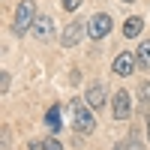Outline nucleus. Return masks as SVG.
I'll return each mask as SVG.
<instances>
[{
  "label": "nucleus",
  "instance_id": "obj_5",
  "mask_svg": "<svg viewBox=\"0 0 150 150\" xmlns=\"http://www.w3.org/2000/svg\"><path fill=\"white\" fill-rule=\"evenodd\" d=\"M87 33V24L84 21H69V27L63 30V36H60V42H63L66 48H72V45H78L81 42V36Z\"/></svg>",
  "mask_w": 150,
  "mask_h": 150
},
{
  "label": "nucleus",
  "instance_id": "obj_17",
  "mask_svg": "<svg viewBox=\"0 0 150 150\" xmlns=\"http://www.w3.org/2000/svg\"><path fill=\"white\" fill-rule=\"evenodd\" d=\"M30 150H42V144H39V141H36V144H30Z\"/></svg>",
  "mask_w": 150,
  "mask_h": 150
},
{
  "label": "nucleus",
  "instance_id": "obj_13",
  "mask_svg": "<svg viewBox=\"0 0 150 150\" xmlns=\"http://www.w3.org/2000/svg\"><path fill=\"white\" fill-rule=\"evenodd\" d=\"M42 150H63V144H60L54 135H51V138H45V141H42Z\"/></svg>",
  "mask_w": 150,
  "mask_h": 150
},
{
  "label": "nucleus",
  "instance_id": "obj_18",
  "mask_svg": "<svg viewBox=\"0 0 150 150\" xmlns=\"http://www.w3.org/2000/svg\"><path fill=\"white\" fill-rule=\"evenodd\" d=\"M147 135H150V117H147Z\"/></svg>",
  "mask_w": 150,
  "mask_h": 150
},
{
  "label": "nucleus",
  "instance_id": "obj_1",
  "mask_svg": "<svg viewBox=\"0 0 150 150\" xmlns=\"http://www.w3.org/2000/svg\"><path fill=\"white\" fill-rule=\"evenodd\" d=\"M69 120H72V126L78 129L81 135H87V132H93V126H96V117H93V111L87 108L81 99H72L69 102Z\"/></svg>",
  "mask_w": 150,
  "mask_h": 150
},
{
  "label": "nucleus",
  "instance_id": "obj_19",
  "mask_svg": "<svg viewBox=\"0 0 150 150\" xmlns=\"http://www.w3.org/2000/svg\"><path fill=\"white\" fill-rule=\"evenodd\" d=\"M126 3H132V0H126Z\"/></svg>",
  "mask_w": 150,
  "mask_h": 150
},
{
  "label": "nucleus",
  "instance_id": "obj_6",
  "mask_svg": "<svg viewBox=\"0 0 150 150\" xmlns=\"http://www.w3.org/2000/svg\"><path fill=\"white\" fill-rule=\"evenodd\" d=\"M135 66H138V57L123 51V54H117V57H114V66H111V69H114L117 75H132V72H135Z\"/></svg>",
  "mask_w": 150,
  "mask_h": 150
},
{
  "label": "nucleus",
  "instance_id": "obj_7",
  "mask_svg": "<svg viewBox=\"0 0 150 150\" xmlns=\"http://www.w3.org/2000/svg\"><path fill=\"white\" fill-rule=\"evenodd\" d=\"M84 102L90 105L93 111L102 108V102H105V87H102V84H90V87H87V93H84Z\"/></svg>",
  "mask_w": 150,
  "mask_h": 150
},
{
  "label": "nucleus",
  "instance_id": "obj_12",
  "mask_svg": "<svg viewBox=\"0 0 150 150\" xmlns=\"http://www.w3.org/2000/svg\"><path fill=\"white\" fill-rule=\"evenodd\" d=\"M114 150H141V144H138V132L132 129V132H129V138H126V141H120Z\"/></svg>",
  "mask_w": 150,
  "mask_h": 150
},
{
  "label": "nucleus",
  "instance_id": "obj_15",
  "mask_svg": "<svg viewBox=\"0 0 150 150\" xmlns=\"http://www.w3.org/2000/svg\"><path fill=\"white\" fill-rule=\"evenodd\" d=\"M141 105H144V108L150 105V84H144V87H141Z\"/></svg>",
  "mask_w": 150,
  "mask_h": 150
},
{
  "label": "nucleus",
  "instance_id": "obj_16",
  "mask_svg": "<svg viewBox=\"0 0 150 150\" xmlns=\"http://www.w3.org/2000/svg\"><path fill=\"white\" fill-rule=\"evenodd\" d=\"M0 87H3V93L9 90V75H6V72H3V78H0Z\"/></svg>",
  "mask_w": 150,
  "mask_h": 150
},
{
  "label": "nucleus",
  "instance_id": "obj_9",
  "mask_svg": "<svg viewBox=\"0 0 150 150\" xmlns=\"http://www.w3.org/2000/svg\"><path fill=\"white\" fill-rule=\"evenodd\" d=\"M141 27H144V21H141L138 15H132V18H126V24H123V36H129V39H135V36L141 33Z\"/></svg>",
  "mask_w": 150,
  "mask_h": 150
},
{
  "label": "nucleus",
  "instance_id": "obj_2",
  "mask_svg": "<svg viewBox=\"0 0 150 150\" xmlns=\"http://www.w3.org/2000/svg\"><path fill=\"white\" fill-rule=\"evenodd\" d=\"M33 21H36V6H33V0H21L18 9H15V24H12V30L21 36V33L33 30Z\"/></svg>",
  "mask_w": 150,
  "mask_h": 150
},
{
  "label": "nucleus",
  "instance_id": "obj_8",
  "mask_svg": "<svg viewBox=\"0 0 150 150\" xmlns=\"http://www.w3.org/2000/svg\"><path fill=\"white\" fill-rule=\"evenodd\" d=\"M33 33H36V39H48V36L54 33V21L48 18V15H36V21H33Z\"/></svg>",
  "mask_w": 150,
  "mask_h": 150
},
{
  "label": "nucleus",
  "instance_id": "obj_10",
  "mask_svg": "<svg viewBox=\"0 0 150 150\" xmlns=\"http://www.w3.org/2000/svg\"><path fill=\"white\" fill-rule=\"evenodd\" d=\"M135 57H138V66H141V69H150V39H144V42L138 45Z\"/></svg>",
  "mask_w": 150,
  "mask_h": 150
},
{
  "label": "nucleus",
  "instance_id": "obj_4",
  "mask_svg": "<svg viewBox=\"0 0 150 150\" xmlns=\"http://www.w3.org/2000/svg\"><path fill=\"white\" fill-rule=\"evenodd\" d=\"M129 108H132V102H129V90H117L114 99H111L114 120H126V117H129Z\"/></svg>",
  "mask_w": 150,
  "mask_h": 150
},
{
  "label": "nucleus",
  "instance_id": "obj_3",
  "mask_svg": "<svg viewBox=\"0 0 150 150\" xmlns=\"http://www.w3.org/2000/svg\"><path fill=\"white\" fill-rule=\"evenodd\" d=\"M111 27H114V21H111V15H105V12L87 18V36H90V39H102V36H108Z\"/></svg>",
  "mask_w": 150,
  "mask_h": 150
},
{
  "label": "nucleus",
  "instance_id": "obj_11",
  "mask_svg": "<svg viewBox=\"0 0 150 150\" xmlns=\"http://www.w3.org/2000/svg\"><path fill=\"white\" fill-rule=\"evenodd\" d=\"M45 123H48V129H51V132H57L60 126H63V120H60V105H51V108H48Z\"/></svg>",
  "mask_w": 150,
  "mask_h": 150
},
{
  "label": "nucleus",
  "instance_id": "obj_14",
  "mask_svg": "<svg viewBox=\"0 0 150 150\" xmlns=\"http://www.w3.org/2000/svg\"><path fill=\"white\" fill-rule=\"evenodd\" d=\"M60 6H63L66 12H75V9L81 6V0H60Z\"/></svg>",
  "mask_w": 150,
  "mask_h": 150
}]
</instances>
